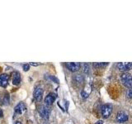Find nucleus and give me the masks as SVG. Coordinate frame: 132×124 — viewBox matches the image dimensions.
I'll return each mask as SVG.
<instances>
[{
  "label": "nucleus",
  "instance_id": "5701e85b",
  "mask_svg": "<svg viewBox=\"0 0 132 124\" xmlns=\"http://www.w3.org/2000/svg\"><path fill=\"white\" fill-rule=\"evenodd\" d=\"M15 124H22V122H16Z\"/></svg>",
  "mask_w": 132,
  "mask_h": 124
},
{
  "label": "nucleus",
  "instance_id": "a211bd4d",
  "mask_svg": "<svg viewBox=\"0 0 132 124\" xmlns=\"http://www.w3.org/2000/svg\"><path fill=\"white\" fill-rule=\"evenodd\" d=\"M23 69L25 71H28V70L30 69V65H28V64L23 65Z\"/></svg>",
  "mask_w": 132,
  "mask_h": 124
},
{
  "label": "nucleus",
  "instance_id": "f8f14e48",
  "mask_svg": "<svg viewBox=\"0 0 132 124\" xmlns=\"http://www.w3.org/2000/svg\"><path fill=\"white\" fill-rule=\"evenodd\" d=\"M73 80L75 81L77 84H81V83L84 82V79L82 75H80V74H77V75H75L73 77Z\"/></svg>",
  "mask_w": 132,
  "mask_h": 124
},
{
  "label": "nucleus",
  "instance_id": "4468645a",
  "mask_svg": "<svg viewBox=\"0 0 132 124\" xmlns=\"http://www.w3.org/2000/svg\"><path fill=\"white\" fill-rule=\"evenodd\" d=\"M108 65V63H94V66L95 67H104V66H106Z\"/></svg>",
  "mask_w": 132,
  "mask_h": 124
},
{
  "label": "nucleus",
  "instance_id": "0eeeda50",
  "mask_svg": "<svg viewBox=\"0 0 132 124\" xmlns=\"http://www.w3.org/2000/svg\"><path fill=\"white\" fill-rule=\"evenodd\" d=\"M56 96L53 93L49 94L45 98V103L46 106H51V104H53V103L55 102Z\"/></svg>",
  "mask_w": 132,
  "mask_h": 124
},
{
  "label": "nucleus",
  "instance_id": "dca6fc26",
  "mask_svg": "<svg viewBox=\"0 0 132 124\" xmlns=\"http://www.w3.org/2000/svg\"><path fill=\"white\" fill-rule=\"evenodd\" d=\"M3 103H4V104H8V103H9V96H8V94H6L5 96H4Z\"/></svg>",
  "mask_w": 132,
  "mask_h": 124
},
{
  "label": "nucleus",
  "instance_id": "20e7f679",
  "mask_svg": "<svg viewBox=\"0 0 132 124\" xmlns=\"http://www.w3.org/2000/svg\"><path fill=\"white\" fill-rule=\"evenodd\" d=\"M33 96H34V98L36 101L40 102L41 99H42V98H43V89H41L40 87H37L34 91Z\"/></svg>",
  "mask_w": 132,
  "mask_h": 124
},
{
  "label": "nucleus",
  "instance_id": "aec40b11",
  "mask_svg": "<svg viewBox=\"0 0 132 124\" xmlns=\"http://www.w3.org/2000/svg\"><path fill=\"white\" fill-rule=\"evenodd\" d=\"M30 65H34V66H37V65H38V64H36V63H31Z\"/></svg>",
  "mask_w": 132,
  "mask_h": 124
},
{
  "label": "nucleus",
  "instance_id": "f3484780",
  "mask_svg": "<svg viewBox=\"0 0 132 124\" xmlns=\"http://www.w3.org/2000/svg\"><path fill=\"white\" fill-rule=\"evenodd\" d=\"M81 96H82V98H87L88 97V93H86L85 91H82L81 92Z\"/></svg>",
  "mask_w": 132,
  "mask_h": 124
},
{
  "label": "nucleus",
  "instance_id": "39448f33",
  "mask_svg": "<svg viewBox=\"0 0 132 124\" xmlns=\"http://www.w3.org/2000/svg\"><path fill=\"white\" fill-rule=\"evenodd\" d=\"M8 80H9V75L7 74H0V86L6 88L8 84Z\"/></svg>",
  "mask_w": 132,
  "mask_h": 124
},
{
  "label": "nucleus",
  "instance_id": "6ab92c4d",
  "mask_svg": "<svg viewBox=\"0 0 132 124\" xmlns=\"http://www.w3.org/2000/svg\"><path fill=\"white\" fill-rule=\"evenodd\" d=\"M127 94H128V98H130L132 97V90H131V89H129Z\"/></svg>",
  "mask_w": 132,
  "mask_h": 124
},
{
  "label": "nucleus",
  "instance_id": "6e6552de",
  "mask_svg": "<svg viewBox=\"0 0 132 124\" xmlns=\"http://www.w3.org/2000/svg\"><path fill=\"white\" fill-rule=\"evenodd\" d=\"M117 68L119 70H121V71H123L125 72L127 71V70H130L132 67V64L130 63V62H129V63L127 64H123V63H118L117 64Z\"/></svg>",
  "mask_w": 132,
  "mask_h": 124
},
{
  "label": "nucleus",
  "instance_id": "2eb2a0df",
  "mask_svg": "<svg viewBox=\"0 0 132 124\" xmlns=\"http://www.w3.org/2000/svg\"><path fill=\"white\" fill-rule=\"evenodd\" d=\"M49 78H50V80H52V81H54L55 83H56V84H59L60 83V81H59V80L55 77V76H52V75H50L49 76Z\"/></svg>",
  "mask_w": 132,
  "mask_h": 124
},
{
  "label": "nucleus",
  "instance_id": "f257e3e1",
  "mask_svg": "<svg viewBox=\"0 0 132 124\" xmlns=\"http://www.w3.org/2000/svg\"><path fill=\"white\" fill-rule=\"evenodd\" d=\"M112 109L113 107L110 103H106V104H104L101 109V112H102V115L103 118H107L110 117V115L112 113Z\"/></svg>",
  "mask_w": 132,
  "mask_h": 124
},
{
  "label": "nucleus",
  "instance_id": "9d476101",
  "mask_svg": "<svg viewBox=\"0 0 132 124\" xmlns=\"http://www.w3.org/2000/svg\"><path fill=\"white\" fill-rule=\"evenodd\" d=\"M21 83V74L18 71L12 73V84L14 85H18Z\"/></svg>",
  "mask_w": 132,
  "mask_h": 124
},
{
  "label": "nucleus",
  "instance_id": "ddd939ff",
  "mask_svg": "<svg viewBox=\"0 0 132 124\" xmlns=\"http://www.w3.org/2000/svg\"><path fill=\"white\" fill-rule=\"evenodd\" d=\"M89 72H90V68H89V65L88 64H84V73H85V74H89Z\"/></svg>",
  "mask_w": 132,
  "mask_h": 124
},
{
  "label": "nucleus",
  "instance_id": "7ed1b4c3",
  "mask_svg": "<svg viewBox=\"0 0 132 124\" xmlns=\"http://www.w3.org/2000/svg\"><path fill=\"white\" fill-rule=\"evenodd\" d=\"M121 81L129 89L131 88L132 82H131V74L130 73H124L121 75Z\"/></svg>",
  "mask_w": 132,
  "mask_h": 124
},
{
  "label": "nucleus",
  "instance_id": "423d86ee",
  "mask_svg": "<svg viewBox=\"0 0 132 124\" xmlns=\"http://www.w3.org/2000/svg\"><path fill=\"white\" fill-rule=\"evenodd\" d=\"M128 114L126 113L125 112H120L117 115V121L120 123H123L126 122L128 120Z\"/></svg>",
  "mask_w": 132,
  "mask_h": 124
},
{
  "label": "nucleus",
  "instance_id": "412c9836",
  "mask_svg": "<svg viewBox=\"0 0 132 124\" xmlns=\"http://www.w3.org/2000/svg\"><path fill=\"white\" fill-rule=\"evenodd\" d=\"M3 116V111H2V109H0V118H1Z\"/></svg>",
  "mask_w": 132,
  "mask_h": 124
},
{
  "label": "nucleus",
  "instance_id": "9b49d317",
  "mask_svg": "<svg viewBox=\"0 0 132 124\" xmlns=\"http://www.w3.org/2000/svg\"><path fill=\"white\" fill-rule=\"evenodd\" d=\"M26 111V106L23 103H20L15 107V112L18 114H22Z\"/></svg>",
  "mask_w": 132,
  "mask_h": 124
},
{
  "label": "nucleus",
  "instance_id": "1a4fd4ad",
  "mask_svg": "<svg viewBox=\"0 0 132 124\" xmlns=\"http://www.w3.org/2000/svg\"><path fill=\"white\" fill-rule=\"evenodd\" d=\"M66 67H67L70 71L76 72L80 69L79 63H66Z\"/></svg>",
  "mask_w": 132,
  "mask_h": 124
},
{
  "label": "nucleus",
  "instance_id": "4be33fe9",
  "mask_svg": "<svg viewBox=\"0 0 132 124\" xmlns=\"http://www.w3.org/2000/svg\"><path fill=\"white\" fill-rule=\"evenodd\" d=\"M102 123H103V122H102V121H98L97 124H102Z\"/></svg>",
  "mask_w": 132,
  "mask_h": 124
},
{
  "label": "nucleus",
  "instance_id": "f03ea898",
  "mask_svg": "<svg viewBox=\"0 0 132 124\" xmlns=\"http://www.w3.org/2000/svg\"><path fill=\"white\" fill-rule=\"evenodd\" d=\"M38 112L40 115L45 119H48L49 116H50V113H51V110L50 109L45 105H40L38 109Z\"/></svg>",
  "mask_w": 132,
  "mask_h": 124
}]
</instances>
